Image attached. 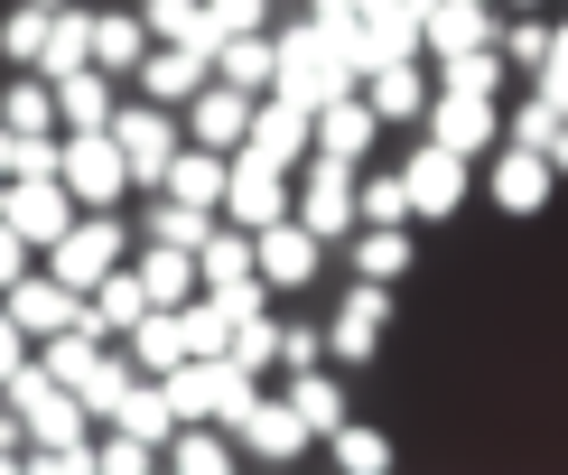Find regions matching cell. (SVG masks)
Returning <instances> with one entry per match:
<instances>
[{"mask_svg": "<svg viewBox=\"0 0 568 475\" xmlns=\"http://www.w3.org/2000/svg\"><path fill=\"white\" fill-rule=\"evenodd\" d=\"M47 93H57V131H103L112 103H122V84H112L103 65H75V75H57Z\"/></svg>", "mask_w": 568, "mask_h": 475, "instance_id": "obj_24", "label": "cell"}, {"mask_svg": "<svg viewBox=\"0 0 568 475\" xmlns=\"http://www.w3.org/2000/svg\"><path fill=\"white\" fill-rule=\"evenodd\" d=\"M485 10H504V0H485Z\"/></svg>", "mask_w": 568, "mask_h": 475, "instance_id": "obj_54", "label": "cell"}, {"mask_svg": "<svg viewBox=\"0 0 568 475\" xmlns=\"http://www.w3.org/2000/svg\"><path fill=\"white\" fill-rule=\"evenodd\" d=\"M0 178H10V131H0Z\"/></svg>", "mask_w": 568, "mask_h": 475, "instance_id": "obj_51", "label": "cell"}, {"mask_svg": "<svg viewBox=\"0 0 568 475\" xmlns=\"http://www.w3.org/2000/svg\"><path fill=\"white\" fill-rule=\"evenodd\" d=\"M485 169H494V205H504L513 224H531L540 205L559 196V178H550V159H540V150H523V140H494V150H485Z\"/></svg>", "mask_w": 568, "mask_h": 475, "instance_id": "obj_13", "label": "cell"}, {"mask_svg": "<svg viewBox=\"0 0 568 475\" xmlns=\"http://www.w3.org/2000/svg\"><path fill=\"white\" fill-rule=\"evenodd\" d=\"M504 10H550V0H504Z\"/></svg>", "mask_w": 568, "mask_h": 475, "instance_id": "obj_50", "label": "cell"}, {"mask_svg": "<svg viewBox=\"0 0 568 475\" xmlns=\"http://www.w3.org/2000/svg\"><path fill=\"white\" fill-rule=\"evenodd\" d=\"M400 186H410V224H447L466 196H476V159H457L447 140L419 131V150L400 159Z\"/></svg>", "mask_w": 568, "mask_h": 475, "instance_id": "obj_7", "label": "cell"}, {"mask_svg": "<svg viewBox=\"0 0 568 475\" xmlns=\"http://www.w3.org/2000/svg\"><path fill=\"white\" fill-rule=\"evenodd\" d=\"M159 392H169V411L178 420H233L252 401V373L233 364V354H178L169 373H150Z\"/></svg>", "mask_w": 568, "mask_h": 475, "instance_id": "obj_3", "label": "cell"}, {"mask_svg": "<svg viewBox=\"0 0 568 475\" xmlns=\"http://www.w3.org/2000/svg\"><path fill=\"white\" fill-rule=\"evenodd\" d=\"M75 65H93V10H47V47H38V75L57 84V75H75Z\"/></svg>", "mask_w": 568, "mask_h": 475, "instance_id": "obj_28", "label": "cell"}, {"mask_svg": "<svg viewBox=\"0 0 568 475\" xmlns=\"http://www.w3.org/2000/svg\"><path fill=\"white\" fill-rule=\"evenodd\" d=\"M205 75H215V47H196V38H178V47H150V57L131 65V84L150 93V103H169V112H178V103H186V93H196Z\"/></svg>", "mask_w": 568, "mask_h": 475, "instance_id": "obj_19", "label": "cell"}, {"mask_svg": "<svg viewBox=\"0 0 568 475\" xmlns=\"http://www.w3.org/2000/svg\"><path fill=\"white\" fill-rule=\"evenodd\" d=\"M57 186L75 205H122L131 169H122V150H112V131H57Z\"/></svg>", "mask_w": 568, "mask_h": 475, "instance_id": "obj_9", "label": "cell"}, {"mask_svg": "<svg viewBox=\"0 0 568 475\" xmlns=\"http://www.w3.org/2000/svg\"><path fill=\"white\" fill-rule=\"evenodd\" d=\"M0 307H10V326H19V336H29V345H38V336H57V326H75V317H84V299L65 290V280H47L38 261H29V271L10 280V290H0Z\"/></svg>", "mask_w": 568, "mask_h": 475, "instance_id": "obj_16", "label": "cell"}, {"mask_svg": "<svg viewBox=\"0 0 568 475\" xmlns=\"http://www.w3.org/2000/svg\"><path fill=\"white\" fill-rule=\"evenodd\" d=\"M159 196L205 205V215H215V196H224V150H196V140H178L169 169H159Z\"/></svg>", "mask_w": 568, "mask_h": 475, "instance_id": "obj_26", "label": "cell"}, {"mask_svg": "<svg viewBox=\"0 0 568 475\" xmlns=\"http://www.w3.org/2000/svg\"><path fill=\"white\" fill-rule=\"evenodd\" d=\"M354 224H410V186H400V169H354Z\"/></svg>", "mask_w": 568, "mask_h": 475, "instance_id": "obj_34", "label": "cell"}, {"mask_svg": "<svg viewBox=\"0 0 568 475\" xmlns=\"http://www.w3.org/2000/svg\"><path fill=\"white\" fill-rule=\"evenodd\" d=\"M540 159H550V178H568V122L550 131V150H540Z\"/></svg>", "mask_w": 568, "mask_h": 475, "instance_id": "obj_49", "label": "cell"}, {"mask_svg": "<svg viewBox=\"0 0 568 475\" xmlns=\"http://www.w3.org/2000/svg\"><path fill=\"white\" fill-rule=\"evenodd\" d=\"M298 364H326V326L280 317V373H298Z\"/></svg>", "mask_w": 568, "mask_h": 475, "instance_id": "obj_45", "label": "cell"}, {"mask_svg": "<svg viewBox=\"0 0 568 475\" xmlns=\"http://www.w3.org/2000/svg\"><path fill=\"white\" fill-rule=\"evenodd\" d=\"M10 364H29V336H19V326H10V307H0V373H10Z\"/></svg>", "mask_w": 568, "mask_h": 475, "instance_id": "obj_48", "label": "cell"}, {"mask_svg": "<svg viewBox=\"0 0 568 475\" xmlns=\"http://www.w3.org/2000/svg\"><path fill=\"white\" fill-rule=\"evenodd\" d=\"M0 131H57V93H47V75L19 65V75L0 84Z\"/></svg>", "mask_w": 568, "mask_h": 475, "instance_id": "obj_35", "label": "cell"}, {"mask_svg": "<svg viewBox=\"0 0 568 475\" xmlns=\"http://www.w3.org/2000/svg\"><path fill=\"white\" fill-rule=\"evenodd\" d=\"M205 224H215L205 205H178V196H159V186H150V205H140L131 243H178V252H196V243H205Z\"/></svg>", "mask_w": 568, "mask_h": 475, "instance_id": "obj_30", "label": "cell"}, {"mask_svg": "<svg viewBox=\"0 0 568 475\" xmlns=\"http://www.w3.org/2000/svg\"><path fill=\"white\" fill-rule=\"evenodd\" d=\"M131 383H140L131 354H122V345H103V354H93V373H84V383H65V392H75V401H84V420L103 429V420L122 411V392H131Z\"/></svg>", "mask_w": 568, "mask_h": 475, "instance_id": "obj_31", "label": "cell"}, {"mask_svg": "<svg viewBox=\"0 0 568 475\" xmlns=\"http://www.w3.org/2000/svg\"><path fill=\"white\" fill-rule=\"evenodd\" d=\"M392 336V280H345L336 317H326V364L336 373H364Z\"/></svg>", "mask_w": 568, "mask_h": 475, "instance_id": "obj_6", "label": "cell"}, {"mask_svg": "<svg viewBox=\"0 0 568 475\" xmlns=\"http://www.w3.org/2000/svg\"><path fill=\"white\" fill-rule=\"evenodd\" d=\"M345 271L354 280H400L410 271V224H354L345 233Z\"/></svg>", "mask_w": 568, "mask_h": 475, "instance_id": "obj_27", "label": "cell"}, {"mask_svg": "<svg viewBox=\"0 0 568 475\" xmlns=\"http://www.w3.org/2000/svg\"><path fill=\"white\" fill-rule=\"evenodd\" d=\"M112 150H122V169H131V196H150L159 186V169H169V150H178V112L169 103H150V93H131V103H112Z\"/></svg>", "mask_w": 568, "mask_h": 475, "instance_id": "obj_5", "label": "cell"}, {"mask_svg": "<svg viewBox=\"0 0 568 475\" xmlns=\"http://www.w3.org/2000/svg\"><path fill=\"white\" fill-rule=\"evenodd\" d=\"M205 29H215V38H262L271 29V0H205Z\"/></svg>", "mask_w": 568, "mask_h": 475, "instance_id": "obj_43", "label": "cell"}, {"mask_svg": "<svg viewBox=\"0 0 568 475\" xmlns=\"http://www.w3.org/2000/svg\"><path fill=\"white\" fill-rule=\"evenodd\" d=\"M131 10H140V29H150V47H178V38L215 47V29H205V0H131Z\"/></svg>", "mask_w": 568, "mask_h": 475, "instance_id": "obj_36", "label": "cell"}, {"mask_svg": "<svg viewBox=\"0 0 568 475\" xmlns=\"http://www.w3.org/2000/svg\"><path fill=\"white\" fill-rule=\"evenodd\" d=\"M438 84H447V93H485V103H504V84H513V75H504V47L485 38V47H457V57H438Z\"/></svg>", "mask_w": 568, "mask_h": 475, "instance_id": "obj_32", "label": "cell"}, {"mask_svg": "<svg viewBox=\"0 0 568 475\" xmlns=\"http://www.w3.org/2000/svg\"><path fill=\"white\" fill-rule=\"evenodd\" d=\"M317 447H326V466H336V475H392V466H400L392 429H373V420H354V411H345Z\"/></svg>", "mask_w": 568, "mask_h": 475, "instance_id": "obj_23", "label": "cell"}, {"mask_svg": "<svg viewBox=\"0 0 568 475\" xmlns=\"http://www.w3.org/2000/svg\"><path fill=\"white\" fill-rule=\"evenodd\" d=\"M215 215L243 224V233L280 224V215H290V169H271L262 150H224V196H215Z\"/></svg>", "mask_w": 568, "mask_h": 475, "instance_id": "obj_8", "label": "cell"}, {"mask_svg": "<svg viewBox=\"0 0 568 475\" xmlns=\"http://www.w3.org/2000/svg\"><path fill=\"white\" fill-rule=\"evenodd\" d=\"M400 10H429V0H400Z\"/></svg>", "mask_w": 568, "mask_h": 475, "instance_id": "obj_53", "label": "cell"}, {"mask_svg": "<svg viewBox=\"0 0 568 475\" xmlns=\"http://www.w3.org/2000/svg\"><path fill=\"white\" fill-rule=\"evenodd\" d=\"M290 215L317 233V243H345V233H354V159L307 150L298 169H290Z\"/></svg>", "mask_w": 568, "mask_h": 475, "instance_id": "obj_4", "label": "cell"}, {"mask_svg": "<svg viewBox=\"0 0 568 475\" xmlns=\"http://www.w3.org/2000/svg\"><path fill=\"white\" fill-rule=\"evenodd\" d=\"M122 261H131V224H122V205H75V224H65L57 243L38 252V271H47V280H65V290L84 299L93 280L122 271Z\"/></svg>", "mask_w": 568, "mask_h": 475, "instance_id": "obj_1", "label": "cell"}, {"mask_svg": "<svg viewBox=\"0 0 568 475\" xmlns=\"http://www.w3.org/2000/svg\"><path fill=\"white\" fill-rule=\"evenodd\" d=\"M38 47H47V10H29V0H19V10L0 19V57H10V65H29V75H38Z\"/></svg>", "mask_w": 568, "mask_h": 475, "instance_id": "obj_40", "label": "cell"}, {"mask_svg": "<svg viewBox=\"0 0 568 475\" xmlns=\"http://www.w3.org/2000/svg\"><path fill=\"white\" fill-rule=\"evenodd\" d=\"M29 261H38V252H29V243H19V233H10V224H0V290H10V280H19V271H29Z\"/></svg>", "mask_w": 568, "mask_h": 475, "instance_id": "obj_46", "label": "cell"}, {"mask_svg": "<svg viewBox=\"0 0 568 475\" xmlns=\"http://www.w3.org/2000/svg\"><path fill=\"white\" fill-rule=\"evenodd\" d=\"M215 75L233 93H271V29L262 38H215Z\"/></svg>", "mask_w": 568, "mask_h": 475, "instance_id": "obj_37", "label": "cell"}, {"mask_svg": "<svg viewBox=\"0 0 568 475\" xmlns=\"http://www.w3.org/2000/svg\"><path fill=\"white\" fill-rule=\"evenodd\" d=\"M131 280L150 290V307H186V299H196V252H178V243H131Z\"/></svg>", "mask_w": 568, "mask_h": 475, "instance_id": "obj_25", "label": "cell"}, {"mask_svg": "<svg viewBox=\"0 0 568 475\" xmlns=\"http://www.w3.org/2000/svg\"><path fill=\"white\" fill-rule=\"evenodd\" d=\"M271 93H290V103H307V112H317L326 93H345L336 38H326L317 19H280L271 29Z\"/></svg>", "mask_w": 568, "mask_h": 475, "instance_id": "obj_2", "label": "cell"}, {"mask_svg": "<svg viewBox=\"0 0 568 475\" xmlns=\"http://www.w3.org/2000/svg\"><path fill=\"white\" fill-rule=\"evenodd\" d=\"M243 150H262L271 169H298L317 140H307V103H290V93H252V122H243Z\"/></svg>", "mask_w": 568, "mask_h": 475, "instance_id": "obj_18", "label": "cell"}, {"mask_svg": "<svg viewBox=\"0 0 568 475\" xmlns=\"http://www.w3.org/2000/svg\"><path fill=\"white\" fill-rule=\"evenodd\" d=\"M0 224H10L29 252H47L65 224H75V196H65L57 178H0Z\"/></svg>", "mask_w": 568, "mask_h": 475, "instance_id": "obj_12", "label": "cell"}, {"mask_svg": "<svg viewBox=\"0 0 568 475\" xmlns=\"http://www.w3.org/2000/svg\"><path fill=\"white\" fill-rule=\"evenodd\" d=\"M373 103V122H410L419 131V112H429V75H419V57H400V65H373L364 84H354Z\"/></svg>", "mask_w": 568, "mask_h": 475, "instance_id": "obj_22", "label": "cell"}, {"mask_svg": "<svg viewBox=\"0 0 568 475\" xmlns=\"http://www.w3.org/2000/svg\"><path fill=\"white\" fill-rule=\"evenodd\" d=\"M93 466H103V475H150V466H159V447H150V438H131V429H103V438H93Z\"/></svg>", "mask_w": 568, "mask_h": 475, "instance_id": "obj_41", "label": "cell"}, {"mask_svg": "<svg viewBox=\"0 0 568 475\" xmlns=\"http://www.w3.org/2000/svg\"><path fill=\"white\" fill-rule=\"evenodd\" d=\"M29 10H65V0H29Z\"/></svg>", "mask_w": 568, "mask_h": 475, "instance_id": "obj_52", "label": "cell"}, {"mask_svg": "<svg viewBox=\"0 0 568 475\" xmlns=\"http://www.w3.org/2000/svg\"><path fill=\"white\" fill-rule=\"evenodd\" d=\"M280 401L298 411L307 438H326V429L345 420V373H336V364H298V373H280Z\"/></svg>", "mask_w": 568, "mask_h": 475, "instance_id": "obj_21", "label": "cell"}, {"mask_svg": "<svg viewBox=\"0 0 568 475\" xmlns=\"http://www.w3.org/2000/svg\"><path fill=\"white\" fill-rule=\"evenodd\" d=\"M419 131H429V140H447L457 159H485L494 140H504V103H485V93H447V84H429V112H419Z\"/></svg>", "mask_w": 568, "mask_h": 475, "instance_id": "obj_11", "label": "cell"}, {"mask_svg": "<svg viewBox=\"0 0 568 475\" xmlns=\"http://www.w3.org/2000/svg\"><path fill=\"white\" fill-rule=\"evenodd\" d=\"M252 271H262L271 290H307V280L326 271V243H317V233H307L298 215H280V224L252 233Z\"/></svg>", "mask_w": 568, "mask_h": 475, "instance_id": "obj_14", "label": "cell"}, {"mask_svg": "<svg viewBox=\"0 0 568 475\" xmlns=\"http://www.w3.org/2000/svg\"><path fill=\"white\" fill-rule=\"evenodd\" d=\"M224 354L252 373V383H271V373H280V317H243V326L224 336Z\"/></svg>", "mask_w": 568, "mask_h": 475, "instance_id": "obj_39", "label": "cell"}, {"mask_svg": "<svg viewBox=\"0 0 568 475\" xmlns=\"http://www.w3.org/2000/svg\"><path fill=\"white\" fill-rule=\"evenodd\" d=\"M10 178H57V131H10Z\"/></svg>", "mask_w": 568, "mask_h": 475, "instance_id": "obj_44", "label": "cell"}, {"mask_svg": "<svg viewBox=\"0 0 568 475\" xmlns=\"http://www.w3.org/2000/svg\"><path fill=\"white\" fill-rule=\"evenodd\" d=\"M559 10H568V0H559Z\"/></svg>", "mask_w": 568, "mask_h": 475, "instance_id": "obj_55", "label": "cell"}, {"mask_svg": "<svg viewBox=\"0 0 568 475\" xmlns=\"http://www.w3.org/2000/svg\"><path fill=\"white\" fill-rule=\"evenodd\" d=\"M0 466H29V429H19L10 411H0Z\"/></svg>", "mask_w": 568, "mask_h": 475, "instance_id": "obj_47", "label": "cell"}, {"mask_svg": "<svg viewBox=\"0 0 568 475\" xmlns=\"http://www.w3.org/2000/svg\"><path fill=\"white\" fill-rule=\"evenodd\" d=\"M559 122H568V112H550L540 93H523V103L504 112V140H523V150H550V131H559Z\"/></svg>", "mask_w": 568, "mask_h": 475, "instance_id": "obj_42", "label": "cell"}, {"mask_svg": "<svg viewBox=\"0 0 568 475\" xmlns=\"http://www.w3.org/2000/svg\"><path fill=\"white\" fill-rule=\"evenodd\" d=\"M504 29V10H485V0H429L419 10V57H457V47H485Z\"/></svg>", "mask_w": 568, "mask_h": 475, "instance_id": "obj_20", "label": "cell"}, {"mask_svg": "<svg viewBox=\"0 0 568 475\" xmlns=\"http://www.w3.org/2000/svg\"><path fill=\"white\" fill-rule=\"evenodd\" d=\"M243 122H252V93H233L224 75H205V84L178 103V131L196 140V150H243Z\"/></svg>", "mask_w": 568, "mask_h": 475, "instance_id": "obj_15", "label": "cell"}, {"mask_svg": "<svg viewBox=\"0 0 568 475\" xmlns=\"http://www.w3.org/2000/svg\"><path fill=\"white\" fill-rule=\"evenodd\" d=\"M307 140H317L326 159H354V169H364V159H373V140H383V122H373V103L345 84V93H326V103L307 112Z\"/></svg>", "mask_w": 568, "mask_h": 475, "instance_id": "obj_17", "label": "cell"}, {"mask_svg": "<svg viewBox=\"0 0 568 475\" xmlns=\"http://www.w3.org/2000/svg\"><path fill=\"white\" fill-rule=\"evenodd\" d=\"M103 429H131V438H150V447H169V438H178V411H169V392H159L150 373H140V383L122 392V411H112Z\"/></svg>", "mask_w": 568, "mask_h": 475, "instance_id": "obj_33", "label": "cell"}, {"mask_svg": "<svg viewBox=\"0 0 568 475\" xmlns=\"http://www.w3.org/2000/svg\"><path fill=\"white\" fill-rule=\"evenodd\" d=\"M224 429H233V447H243V466H298L307 447H317V438L298 429V411L280 392H262V383H252V401L224 420Z\"/></svg>", "mask_w": 568, "mask_h": 475, "instance_id": "obj_10", "label": "cell"}, {"mask_svg": "<svg viewBox=\"0 0 568 475\" xmlns=\"http://www.w3.org/2000/svg\"><path fill=\"white\" fill-rule=\"evenodd\" d=\"M494 47H504V75H540V57H550V19H540V10H513L504 29H494Z\"/></svg>", "mask_w": 568, "mask_h": 475, "instance_id": "obj_38", "label": "cell"}, {"mask_svg": "<svg viewBox=\"0 0 568 475\" xmlns=\"http://www.w3.org/2000/svg\"><path fill=\"white\" fill-rule=\"evenodd\" d=\"M140 57H150V29H140V10H131V0H122V10H93V65H103V75L122 84Z\"/></svg>", "mask_w": 568, "mask_h": 475, "instance_id": "obj_29", "label": "cell"}]
</instances>
